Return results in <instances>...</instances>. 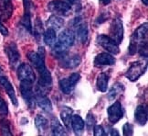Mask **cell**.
Returning a JSON list of instances; mask_svg holds the SVG:
<instances>
[{
	"label": "cell",
	"mask_w": 148,
	"mask_h": 136,
	"mask_svg": "<svg viewBox=\"0 0 148 136\" xmlns=\"http://www.w3.org/2000/svg\"><path fill=\"white\" fill-rule=\"evenodd\" d=\"M96 42H97V43L100 45V46L105 49L109 53L116 55L120 53V49H119L118 44L113 41L112 39H111L109 36L101 34V35L97 36Z\"/></svg>",
	"instance_id": "obj_8"
},
{
	"label": "cell",
	"mask_w": 148,
	"mask_h": 136,
	"mask_svg": "<svg viewBox=\"0 0 148 136\" xmlns=\"http://www.w3.org/2000/svg\"><path fill=\"white\" fill-rule=\"evenodd\" d=\"M146 69H147L146 61L134 62V63H133L128 68L126 74H125V76H126L130 81L135 82L144 75Z\"/></svg>",
	"instance_id": "obj_3"
},
{
	"label": "cell",
	"mask_w": 148,
	"mask_h": 136,
	"mask_svg": "<svg viewBox=\"0 0 148 136\" xmlns=\"http://www.w3.org/2000/svg\"><path fill=\"white\" fill-rule=\"evenodd\" d=\"M0 131H1L3 135H12L10 132L9 122L8 121H2L0 124Z\"/></svg>",
	"instance_id": "obj_29"
},
{
	"label": "cell",
	"mask_w": 148,
	"mask_h": 136,
	"mask_svg": "<svg viewBox=\"0 0 148 136\" xmlns=\"http://www.w3.org/2000/svg\"><path fill=\"white\" fill-rule=\"evenodd\" d=\"M99 1H100V3H101V5L106 6V5H108V4H110L112 0H99Z\"/></svg>",
	"instance_id": "obj_36"
},
{
	"label": "cell",
	"mask_w": 148,
	"mask_h": 136,
	"mask_svg": "<svg viewBox=\"0 0 148 136\" xmlns=\"http://www.w3.org/2000/svg\"><path fill=\"white\" fill-rule=\"evenodd\" d=\"M72 113H73L72 109H71V108H69V107H64L60 111L61 121L64 123V125L67 129H71Z\"/></svg>",
	"instance_id": "obj_22"
},
{
	"label": "cell",
	"mask_w": 148,
	"mask_h": 136,
	"mask_svg": "<svg viewBox=\"0 0 148 136\" xmlns=\"http://www.w3.org/2000/svg\"><path fill=\"white\" fill-rule=\"evenodd\" d=\"M50 128L51 132H52L53 135L57 136H62V135H67V133L65 131L64 127L60 123V121L57 120L56 118H53L50 121Z\"/></svg>",
	"instance_id": "obj_25"
},
{
	"label": "cell",
	"mask_w": 148,
	"mask_h": 136,
	"mask_svg": "<svg viewBox=\"0 0 148 136\" xmlns=\"http://www.w3.org/2000/svg\"><path fill=\"white\" fill-rule=\"evenodd\" d=\"M115 58L109 53H102L98 54L94 59V65L96 67L104 65H113L115 64Z\"/></svg>",
	"instance_id": "obj_16"
},
{
	"label": "cell",
	"mask_w": 148,
	"mask_h": 136,
	"mask_svg": "<svg viewBox=\"0 0 148 136\" xmlns=\"http://www.w3.org/2000/svg\"><path fill=\"white\" fill-rule=\"evenodd\" d=\"M5 52L8 55L10 66L12 68H15L18 65L19 60H20V53L18 52L16 44L13 42L8 43L5 47Z\"/></svg>",
	"instance_id": "obj_11"
},
{
	"label": "cell",
	"mask_w": 148,
	"mask_h": 136,
	"mask_svg": "<svg viewBox=\"0 0 148 136\" xmlns=\"http://www.w3.org/2000/svg\"><path fill=\"white\" fill-rule=\"evenodd\" d=\"M36 102L39 108L46 111L48 113H50L52 111V104L49 100V99L47 97V95H36Z\"/></svg>",
	"instance_id": "obj_19"
},
{
	"label": "cell",
	"mask_w": 148,
	"mask_h": 136,
	"mask_svg": "<svg viewBox=\"0 0 148 136\" xmlns=\"http://www.w3.org/2000/svg\"><path fill=\"white\" fill-rule=\"evenodd\" d=\"M48 9L57 16H68L71 12V6L61 0H54L48 4Z\"/></svg>",
	"instance_id": "obj_5"
},
{
	"label": "cell",
	"mask_w": 148,
	"mask_h": 136,
	"mask_svg": "<svg viewBox=\"0 0 148 136\" xmlns=\"http://www.w3.org/2000/svg\"><path fill=\"white\" fill-rule=\"evenodd\" d=\"M107 114H108V119H109L110 122L112 123H116L120 121L123 117V108L120 102L116 101L108 108Z\"/></svg>",
	"instance_id": "obj_12"
},
{
	"label": "cell",
	"mask_w": 148,
	"mask_h": 136,
	"mask_svg": "<svg viewBox=\"0 0 148 136\" xmlns=\"http://www.w3.org/2000/svg\"><path fill=\"white\" fill-rule=\"evenodd\" d=\"M8 113V105L5 102V100L0 97V117H5L7 116Z\"/></svg>",
	"instance_id": "obj_30"
},
{
	"label": "cell",
	"mask_w": 148,
	"mask_h": 136,
	"mask_svg": "<svg viewBox=\"0 0 148 136\" xmlns=\"http://www.w3.org/2000/svg\"><path fill=\"white\" fill-rule=\"evenodd\" d=\"M18 77L20 82H30L36 81V74L33 71L32 67L29 65L22 64L18 68Z\"/></svg>",
	"instance_id": "obj_10"
},
{
	"label": "cell",
	"mask_w": 148,
	"mask_h": 136,
	"mask_svg": "<svg viewBox=\"0 0 148 136\" xmlns=\"http://www.w3.org/2000/svg\"><path fill=\"white\" fill-rule=\"evenodd\" d=\"M68 1H70L71 3H72V4H74V3H77L79 0H68Z\"/></svg>",
	"instance_id": "obj_37"
},
{
	"label": "cell",
	"mask_w": 148,
	"mask_h": 136,
	"mask_svg": "<svg viewBox=\"0 0 148 136\" xmlns=\"http://www.w3.org/2000/svg\"><path fill=\"white\" fill-rule=\"evenodd\" d=\"M123 135L125 136H131L134 134V127L132 124L130 123H125L123 126Z\"/></svg>",
	"instance_id": "obj_32"
},
{
	"label": "cell",
	"mask_w": 148,
	"mask_h": 136,
	"mask_svg": "<svg viewBox=\"0 0 148 136\" xmlns=\"http://www.w3.org/2000/svg\"><path fill=\"white\" fill-rule=\"evenodd\" d=\"M56 39H57V34L56 31L53 29H49L44 32V42L46 43L48 46L52 47L54 46V44L56 42Z\"/></svg>",
	"instance_id": "obj_27"
},
{
	"label": "cell",
	"mask_w": 148,
	"mask_h": 136,
	"mask_svg": "<svg viewBox=\"0 0 148 136\" xmlns=\"http://www.w3.org/2000/svg\"><path fill=\"white\" fill-rule=\"evenodd\" d=\"M109 37L112 39L117 44H120L123 39V25L120 18H116L112 20L110 26Z\"/></svg>",
	"instance_id": "obj_6"
},
{
	"label": "cell",
	"mask_w": 148,
	"mask_h": 136,
	"mask_svg": "<svg viewBox=\"0 0 148 136\" xmlns=\"http://www.w3.org/2000/svg\"><path fill=\"white\" fill-rule=\"evenodd\" d=\"M71 127L76 134L82 133L85 127V122L79 115H72L71 117Z\"/></svg>",
	"instance_id": "obj_20"
},
{
	"label": "cell",
	"mask_w": 148,
	"mask_h": 136,
	"mask_svg": "<svg viewBox=\"0 0 148 136\" xmlns=\"http://www.w3.org/2000/svg\"><path fill=\"white\" fill-rule=\"evenodd\" d=\"M47 24L49 28L50 29H53L54 31H59L60 30L64 25V19L60 18V17L57 16V15H52L49 17V19H48Z\"/></svg>",
	"instance_id": "obj_21"
},
{
	"label": "cell",
	"mask_w": 148,
	"mask_h": 136,
	"mask_svg": "<svg viewBox=\"0 0 148 136\" xmlns=\"http://www.w3.org/2000/svg\"><path fill=\"white\" fill-rule=\"evenodd\" d=\"M20 92L22 98L27 103L30 109H34L36 105V96L34 95L33 83L20 82Z\"/></svg>",
	"instance_id": "obj_4"
},
{
	"label": "cell",
	"mask_w": 148,
	"mask_h": 136,
	"mask_svg": "<svg viewBox=\"0 0 148 136\" xmlns=\"http://www.w3.org/2000/svg\"><path fill=\"white\" fill-rule=\"evenodd\" d=\"M0 32L2 33V35L4 36H8V29L4 26V24L2 23V21L0 20Z\"/></svg>",
	"instance_id": "obj_34"
},
{
	"label": "cell",
	"mask_w": 148,
	"mask_h": 136,
	"mask_svg": "<svg viewBox=\"0 0 148 136\" xmlns=\"http://www.w3.org/2000/svg\"><path fill=\"white\" fill-rule=\"evenodd\" d=\"M124 90V87L122 83H115L113 86L110 88L109 92H108V99L110 100H114L118 96H120Z\"/></svg>",
	"instance_id": "obj_24"
},
{
	"label": "cell",
	"mask_w": 148,
	"mask_h": 136,
	"mask_svg": "<svg viewBox=\"0 0 148 136\" xmlns=\"http://www.w3.org/2000/svg\"><path fill=\"white\" fill-rule=\"evenodd\" d=\"M142 2H143L145 6H147V5H148V0H142Z\"/></svg>",
	"instance_id": "obj_38"
},
{
	"label": "cell",
	"mask_w": 148,
	"mask_h": 136,
	"mask_svg": "<svg viewBox=\"0 0 148 136\" xmlns=\"http://www.w3.org/2000/svg\"><path fill=\"white\" fill-rule=\"evenodd\" d=\"M95 123H96V121H95L93 115L92 114V113H89V114L87 115V118H86V126H87L89 131H92V129L94 127Z\"/></svg>",
	"instance_id": "obj_31"
},
{
	"label": "cell",
	"mask_w": 148,
	"mask_h": 136,
	"mask_svg": "<svg viewBox=\"0 0 148 136\" xmlns=\"http://www.w3.org/2000/svg\"><path fill=\"white\" fill-rule=\"evenodd\" d=\"M147 107L146 105H139L135 110V121L140 125H145L147 122Z\"/></svg>",
	"instance_id": "obj_18"
},
{
	"label": "cell",
	"mask_w": 148,
	"mask_h": 136,
	"mask_svg": "<svg viewBox=\"0 0 148 136\" xmlns=\"http://www.w3.org/2000/svg\"><path fill=\"white\" fill-rule=\"evenodd\" d=\"M93 134L95 136H105V131L101 125H94L93 127Z\"/></svg>",
	"instance_id": "obj_33"
},
{
	"label": "cell",
	"mask_w": 148,
	"mask_h": 136,
	"mask_svg": "<svg viewBox=\"0 0 148 136\" xmlns=\"http://www.w3.org/2000/svg\"><path fill=\"white\" fill-rule=\"evenodd\" d=\"M148 24L144 23L139 28L136 29V31L133 33L131 37V42L129 45V53L131 55L135 54L137 52L144 56L146 59L147 58V42H148Z\"/></svg>",
	"instance_id": "obj_1"
},
{
	"label": "cell",
	"mask_w": 148,
	"mask_h": 136,
	"mask_svg": "<svg viewBox=\"0 0 148 136\" xmlns=\"http://www.w3.org/2000/svg\"><path fill=\"white\" fill-rule=\"evenodd\" d=\"M13 14V4L11 0H0V20L7 21Z\"/></svg>",
	"instance_id": "obj_15"
},
{
	"label": "cell",
	"mask_w": 148,
	"mask_h": 136,
	"mask_svg": "<svg viewBox=\"0 0 148 136\" xmlns=\"http://www.w3.org/2000/svg\"><path fill=\"white\" fill-rule=\"evenodd\" d=\"M33 28V33L34 36H35L38 40L41 37L42 33H43V26H42V22L39 19V18H37V19L35 20V23H34V27Z\"/></svg>",
	"instance_id": "obj_28"
},
{
	"label": "cell",
	"mask_w": 148,
	"mask_h": 136,
	"mask_svg": "<svg viewBox=\"0 0 148 136\" xmlns=\"http://www.w3.org/2000/svg\"><path fill=\"white\" fill-rule=\"evenodd\" d=\"M24 3V16L21 19V24L26 29L31 32L32 31V23H31V8L32 2L31 0H23Z\"/></svg>",
	"instance_id": "obj_14"
},
{
	"label": "cell",
	"mask_w": 148,
	"mask_h": 136,
	"mask_svg": "<svg viewBox=\"0 0 148 136\" xmlns=\"http://www.w3.org/2000/svg\"><path fill=\"white\" fill-rule=\"evenodd\" d=\"M110 130H111V131H109L110 133H108V135H111V136H119V135H120V133H118V131H117L116 129L111 128Z\"/></svg>",
	"instance_id": "obj_35"
},
{
	"label": "cell",
	"mask_w": 148,
	"mask_h": 136,
	"mask_svg": "<svg viewBox=\"0 0 148 136\" xmlns=\"http://www.w3.org/2000/svg\"><path fill=\"white\" fill-rule=\"evenodd\" d=\"M60 65L61 67L66 68V69H73L82 63L81 56L78 54H71V55H63L60 57Z\"/></svg>",
	"instance_id": "obj_13"
},
{
	"label": "cell",
	"mask_w": 148,
	"mask_h": 136,
	"mask_svg": "<svg viewBox=\"0 0 148 136\" xmlns=\"http://www.w3.org/2000/svg\"><path fill=\"white\" fill-rule=\"evenodd\" d=\"M108 82H109V76L105 73H101L97 76L96 80V87L101 92H105L108 87Z\"/></svg>",
	"instance_id": "obj_26"
},
{
	"label": "cell",
	"mask_w": 148,
	"mask_h": 136,
	"mask_svg": "<svg viewBox=\"0 0 148 136\" xmlns=\"http://www.w3.org/2000/svg\"><path fill=\"white\" fill-rule=\"evenodd\" d=\"M0 86H1L5 90V92H7L10 100L12 101V103L15 106H18V99H16L14 87L12 86V84L9 82L7 76L5 75V73H4V71H3V69L1 67H0Z\"/></svg>",
	"instance_id": "obj_9"
},
{
	"label": "cell",
	"mask_w": 148,
	"mask_h": 136,
	"mask_svg": "<svg viewBox=\"0 0 148 136\" xmlns=\"http://www.w3.org/2000/svg\"><path fill=\"white\" fill-rule=\"evenodd\" d=\"M76 26V37L78 41L82 43H85L88 39V27L86 23L78 21V23L75 24Z\"/></svg>",
	"instance_id": "obj_17"
},
{
	"label": "cell",
	"mask_w": 148,
	"mask_h": 136,
	"mask_svg": "<svg viewBox=\"0 0 148 136\" xmlns=\"http://www.w3.org/2000/svg\"><path fill=\"white\" fill-rule=\"evenodd\" d=\"M79 79H81V75L78 73H73L67 78L61 79L60 81V90L64 94H67V95L71 94L73 91V89L75 88L76 85L79 83Z\"/></svg>",
	"instance_id": "obj_7"
},
{
	"label": "cell",
	"mask_w": 148,
	"mask_h": 136,
	"mask_svg": "<svg viewBox=\"0 0 148 136\" xmlns=\"http://www.w3.org/2000/svg\"><path fill=\"white\" fill-rule=\"evenodd\" d=\"M35 125L38 129V131L39 132V133L45 134V133L48 131V128H49V121L43 115L38 114L35 119Z\"/></svg>",
	"instance_id": "obj_23"
},
{
	"label": "cell",
	"mask_w": 148,
	"mask_h": 136,
	"mask_svg": "<svg viewBox=\"0 0 148 136\" xmlns=\"http://www.w3.org/2000/svg\"><path fill=\"white\" fill-rule=\"evenodd\" d=\"M75 40V34L71 30H64L59 35L53 46V54L57 57H62L67 53L69 49L72 46Z\"/></svg>",
	"instance_id": "obj_2"
}]
</instances>
